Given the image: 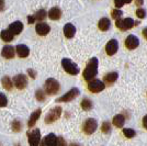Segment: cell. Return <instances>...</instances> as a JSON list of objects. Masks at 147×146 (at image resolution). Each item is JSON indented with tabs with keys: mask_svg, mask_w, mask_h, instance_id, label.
<instances>
[{
	"mask_svg": "<svg viewBox=\"0 0 147 146\" xmlns=\"http://www.w3.org/2000/svg\"><path fill=\"white\" fill-rule=\"evenodd\" d=\"M98 67H99V61L97 57H92L90 61L87 63V66L82 73V76L85 80L90 81L92 80L98 74Z\"/></svg>",
	"mask_w": 147,
	"mask_h": 146,
	"instance_id": "obj_1",
	"label": "cell"
},
{
	"mask_svg": "<svg viewBox=\"0 0 147 146\" xmlns=\"http://www.w3.org/2000/svg\"><path fill=\"white\" fill-rule=\"evenodd\" d=\"M61 66L65 69V72L69 74V75L76 76V75L79 74V67L77 66L71 59H69V58H63L61 59Z\"/></svg>",
	"mask_w": 147,
	"mask_h": 146,
	"instance_id": "obj_2",
	"label": "cell"
},
{
	"mask_svg": "<svg viewBox=\"0 0 147 146\" xmlns=\"http://www.w3.org/2000/svg\"><path fill=\"white\" fill-rule=\"evenodd\" d=\"M59 88L61 85L59 82L54 78H49L45 81V85H44V90L46 91L47 95H56L57 92L59 91Z\"/></svg>",
	"mask_w": 147,
	"mask_h": 146,
	"instance_id": "obj_3",
	"label": "cell"
},
{
	"mask_svg": "<svg viewBox=\"0 0 147 146\" xmlns=\"http://www.w3.org/2000/svg\"><path fill=\"white\" fill-rule=\"evenodd\" d=\"M138 24V22H135L132 18H125V19H117L115 21V25L121 31H127L131 30L132 28H134L135 25Z\"/></svg>",
	"mask_w": 147,
	"mask_h": 146,
	"instance_id": "obj_4",
	"label": "cell"
},
{
	"mask_svg": "<svg viewBox=\"0 0 147 146\" xmlns=\"http://www.w3.org/2000/svg\"><path fill=\"white\" fill-rule=\"evenodd\" d=\"M28 139L30 146H40L41 143V131L38 128H34L28 132Z\"/></svg>",
	"mask_w": 147,
	"mask_h": 146,
	"instance_id": "obj_5",
	"label": "cell"
},
{
	"mask_svg": "<svg viewBox=\"0 0 147 146\" xmlns=\"http://www.w3.org/2000/svg\"><path fill=\"white\" fill-rule=\"evenodd\" d=\"M61 114V107H55L53 109H51L49 111V113L45 116V123L47 124H51L53 122L57 121L59 119V116Z\"/></svg>",
	"mask_w": 147,
	"mask_h": 146,
	"instance_id": "obj_6",
	"label": "cell"
},
{
	"mask_svg": "<svg viewBox=\"0 0 147 146\" xmlns=\"http://www.w3.org/2000/svg\"><path fill=\"white\" fill-rule=\"evenodd\" d=\"M79 95H80V90L78 88H71L67 93H65L64 96L58 98L56 100V102H69V101H71L74 99H76Z\"/></svg>",
	"mask_w": 147,
	"mask_h": 146,
	"instance_id": "obj_7",
	"label": "cell"
},
{
	"mask_svg": "<svg viewBox=\"0 0 147 146\" xmlns=\"http://www.w3.org/2000/svg\"><path fill=\"white\" fill-rule=\"evenodd\" d=\"M97 128H98V122L96 119H87L85 123H84V125H82V130H84V132L88 135H90V134H93L96 131H97Z\"/></svg>",
	"mask_w": 147,
	"mask_h": 146,
	"instance_id": "obj_8",
	"label": "cell"
},
{
	"mask_svg": "<svg viewBox=\"0 0 147 146\" xmlns=\"http://www.w3.org/2000/svg\"><path fill=\"white\" fill-rule=\"evenodd\" d=\"M105 88V85H104L103 81L99 79H92L90 81H88V89L90 90L93 93H98V92H101Z\"/></svg>",
	"mask_w": 147,
	"mask_h": 146,
	"instance_id": "obj_9",
	"label": "cell"
},
{
	"mask_svg": "<svg viewBox=\"0 0 147 146\" xmlns=\"http://www.w3.org/2000/svg\"><path fill=\"white\" fill-rule=\"evenodd\" d=\"M13 85L16 86L18 89L22 90L28 86V78L24 74H19L13 77Z\"/></svg>",
	"mask_w": 147,
	"mask_h": 146,
	"instance_id": "obj_10",
	"label": "cell"
},
{
	"mask_svg": "<svg viewBox=\"0 0 147 146\" xmlns=\"http://www.w3.org/2000/svg\"><path fill=\"white\" fill-rule=\"evenodd\" d=\"M57 136L54 133L46 135L43 140H41L40 146H57Z\"/></svg>",
	"mask_w": 147,
	"mask_h": 146,
	"instance_id": "obj_11",
	"label": "cell"
},
{
	"mask_svg": "<svg viewBox=\"0 0 147 146\" xmlns=\"http://www.w3.org/2000/svg\"><path fill=\"white\" fill-rule=\"evenodd\" d=\"M117 49H119V42L115 39L110 40L109 42L107 43V45H105V52H107V54L109 55V56H112V55L115 54L117 52Z\"/></svg>",
	"mask_w": 147,
	"mask_h": 146,
	"instance_id": "obj_12",
	"label": "cell"
},
{
	"mask_svg": "<svg viewBox=\"0 0 147 146\" xmlns=\"http://www.w3.org/2000/svg\"><path fill=\"white\" fill-rule=\"evenodd\" d=\"M46 16H47L46 11H45L44 9H41V10L36 11L33 16H29V17H28V22H29L30 24H32V23H34L35 21H43L44 19L46 18Z\"/></svg>",
	"mask_w": 147,
	"mask_h": 146,
	"instance_id": "obj_13",
	"label": "cell"
},
{
	"mask_svg": "<svg viewBox=\"0 0 147 146\" xmlns=\"http://www.w3.org/2000/svg\"><path fill=\"white\" fill-rule=\"evenodd\" d=\"M138 45H140V40H138V37L133 35V34H131L129 36L126 37V40H125V46H126V49H135L136 47H138Z\"/></svg>",
	"mask_w": 147,
	"mask_h": 146,
	"instance_id": "obj_14",
	"label": "cell"
},
{
	"mask_svg": "<svg viewBox=\"0 0 147 146\" xmlns=\"http://www.w3.org/2000/svg\"><path fill=\"white\" fill-rule=\"evenodd\" d=\"M35 31L38 35L41 36H44V35H47L51 31V26H49L47 23L45 22H38L36 25H35Z\"/></svg>",
	"mask_w": 147,
	"mask_h": 146,
	"instance_id": "obj_15",
	"label": "cell"
},
{
	"mask_svg": "<svg viewBox=\"0 0 147 146\" xmlns=\"http://www.w3.org/2000/svg\"><path fill=\"white\" fill-rule=\"evenodd\" d=\"M8 30L10 31L13 35H18L23 31V23L21 21H14L8 26Z\"/></svg>",
	"mask_w": 147,
	"mask_h": 146,
	"instance_id": "obj_16",
	"label": "cell"
},
{
	"mask_svg": "<svg viewBox=\"0 0 147 146\" xmlns=\"http://www.w3.org/2000/svg\"><path fill=\"white\" fill-rule=\"evenodd\" d=\"M16 53L18 54L20 58H25L30 54V49L26 45H24V44H19L16 47Z\"/></svg>",
	"mask_w": 147,
	"mask_h": 146,
	"instance_id": "obj_17",
	"label": "cell"
},
{
	"mask_svg": "<svg viewBox=\"0 0 147 146\" xmlns=\"http://www.w3.org/2000/svg\"><path fill=\"white\" fill-rule=\"evenodd\" d=\"M1 55H2V57H5L7 59H11L16 55V49L11 45H6V46H3V49L1 51Z\"/></svg>",
	"mask_w": 147,
	"mask_h": 146,
	"instance_id": "obj_18",
	"label": "cell"
},
{
	"mask_svg": "<svg viewBox=\"0 0 147 146\" xmlns=\"http://www.w3.org/2000/svg\"><path fill=\"white\" fill-rule=\"evenodd\" d=\"M47 16H49V18L51 19V20L57 21V20H59L61 17V10L58 7H53V8L49 9V11L47 12Z\"/></svg>",
	"mask_w": 147,
	"mask_h": 146,
	"instance_id": "obj_19",
	"label": "cell"
},
{
	"mask_svg": "<svg viewBox=\"0 0 147 146\" xmlns=\"http://www.w3.org/2000/svg\"><path fill=\"white\" fill-rule=\"evenodd\" d=\"M76 34V28L75 25L71 23H66L64 26V35L67 37V39H71L75 36Z\"/></svg>",
	"mask_w": 147,
	"mask_h": 146,
	"instance_id": "obj_20",
	"label": "cell"
},
{
	"mask_svg": "<svg viewBox=\"0 0 147 146\" xmlns=\"http://www.w3.org/2000/svg\"><path fill=\"white\" fill-rule=\"evenodd\" d=\"M41 113H42V110L37 109L31 114L30 119H29V122H28V126H29V128H33V126L35 125V123H36L37 120H38L40 116H41Z\"/></svg>",
	"mask_w": 147,
	"mask_h": 146,
	"instance_id": "obj_21",
	"label": "cell"
},
{
	"mask_svg": "<svg viewBox=\"0 0 147 146\" xmlns=\"http://www.w3.org/2000/svg\"><path fill=\"white\" fill-rule=\"evenodd\" d=\"M117 78H119V74H117V72H111V73H108L107 75H104L103 80H104V82L111 85V84L115 82Z\"/></svg>",
	"mask_w": 147,
	"mask_h": 146,
	"instance_id": "obj_22",
	"label": "cell"
},
{
	"mask_svg": "<svg viewBox=\"0 0 147 146\" xmlns=\"http://www.w3.org/2000/svg\"><path fill=\"white\" fill-rule=\"evenodd\" d=\"M98 26L99 29L101 31H103V32H105V31H108L109 29H110L111 26V21L109 18H101L100 19V21H99L98 23Z\"/></svg>",
	"mask_w": 147,
	"mask_h": 146,
	"instance_id": "obj_23",
	"label": "cell"
},
{
	"mask_svg": "<svg viewBox=\"0 0 147 146\" xmlns=\"http://www.w3.org/2000/svg\"><path fill=\"white\" fill-rule=\"evenodd\" d=\"M0 36H1V39H2V41H5V42H11L13 40V37H14V35H13L12 33L10 32V31L8 30H2L1 31V33H0Z\"/></svg>",
	"mask_w": 147,
	"mask_h": 146,
	"instance_id": "obj_24",
	"label": "cell"
},
{
	"mask_svg": "<svg viewBox=\"0 0 147 146\" xmlns=\"http://www.w3.org/2000/svg\"><path fill=\"white\" fill-rule=\"evenodd\" d=\"M124 123H125V118H124V116H122V114L114 116V118H113V124L117 128H123Z\"/></svg>",
	"mask_w": 147,
	"mask_h": 146,
	"instance_id": "obj_25",
	"label": "cell"
},
{
	"mask_svg": "<svg viewBox=\"0 0 147 146\" xmlns=\"http://www.w3.org/2000/svg\"><path fill=\"white\" fill-rule=\"evenodd\" d=\"M2 86H3V88L7 89V90H11V89H12L13 82L11 81L9 76H5V77L2 78Z\"/></svg>",
	"mask_w": 147,
	"mask_h": 146,
	"instance_id": "obj_26",
	"label": "cell"
},
{
	"mask_svg": "<svg viewBox=\"0 0 147 146\" xmlns=\"http://www.w3.org/2000/svg\"><path fill=\"white\" fill-rule=\"evenodd\" d=\"M92 107H93V103H92V101L90 99H84V100H82V102H81V108L84 110L89 111V110L92 109Z\"/></svg>",
	"mask_w": 147,
	"mask_h": 146,
	"instance_id": "obj_27",
	"label": "cell"
},
{
	"mask_svg": "<svg viewBox=\"0 0 147 146\" xmlns=\"http://www.w3.org/2000/svg\"><path fill=\"white\" fill-rule=\"evenodd\" d=\"M112 126H111V123L109 121H104L102 123V132L105 134H110Z\"/></svg>",
	"mask_w": 147,
	"mask_h": 146,
	"instance_id": "obj_28",
	"label": "cell"
},
{
	"mask_svg": "<svg viewBox=\"0 0 147 146\" xmlns=\"http://www.w3.org/2000/svg\"><path fill=\"white\" fill-rule=\"evenodd\" d=\"M35 98H36L37 101H40V102H43L44 100H45V93L42 89H37L36 92H35Z\"/></svg>",
	"mask_w": 147,
	"mask_h": 146,
	"instance_id": "obj_29",
	"label": "cell"
},
{
	"mask_svg": "<svg viewBox=\"0 0 147 146\" xmlns=\"http://www.w3.org/2000/svg\"><path fill=\"white\" fill-rule=\"evenodd\" d=\"M122 16H123V11L122 10H120V9H113V10L111 11V17L114 19V20L120 19Z\"/></svg>",
	"mask_w": 147,
	"mask_h": 146,
	"instance_id": "obj_30",
	"label": "cell"
},
{
	"mask_svg": "<svg viewBox=\"0 0 147 146\" xmlns=\"http://www.w3.org/2000/svg\"><path fill=\"white\" fill-rule=\"evenodd\" d=\"M123 134L127 139H132V137H134L135 135H136V132H135L134 130H132V128H124L123 130Z\"/></svg>",
	"mask_w": 147,
	"mask_h": 146,
	"instance_id": "obj_31",
	"label": "cell"
},
{
	"mask_svg": "<svg viewBox=\"0 0 147 146\" xmlns=\"http://www.w3.org/2000/svg\"><path fill=\"white\" fill-rule=\"evenodd\" d=\"M7 104H8V98L5 93L0 92V108L7 107Z\"/></svg>",
	"mask_w": 147,
	"mask_h": 146,
	"instance_id": "obj_32",
	"label": "cell"
},
{
	"mask_svg": "<svg viewBox=\"0 0 147 146\" xmlns=\"http://www.w3.org/2000/svg\"><path fill=\"white\" fill-rule=\"evenodd\" d=\"M12 128L14 132H20V131L22 130V124H21V122L18 121V120H16V121L12 123Z\"/></svg>",
	"mask_w": 147,
	"mask_h": 146,
	"instance_id": "obj_33",
	"label": "cell"
},
{
	"mask_svg": "<svg viewBox=\"0 0 147 146\" xmlns=\"http://www.w3.org/2000/svg\"><path fill=\"white\" fill-rule=\"evenodd\" d=\"M136 16H137V18L138 19H144L145 17H146V10L143 9V8L137 9V10H136Z\"/></svg>",
	"mask_w": 147,
	"mask_h": 146,
	"instance_id": "obj_34",
	"label": "cell"
},
{
	"mask_svg": "<svg viewBox=\"0 0 147 146\" xmlns=\"http://www.w3.org/2000/svg\"><path fill=\"white\" fill-rule=\"evenodd\" d=\"M57 146H67L66 142H65V140H64V137L59 136V137L57 139Z\"/></svg>",
	"mask_w": 147,
	"mask_h": 146,
	"instance_id": "obj_35",
	"label": "cell"
},
{
	"mask_svg": "<svg viewBox=\"0 0 147 146\" xmlns=\"http://www.w3.org/2000/svg\"><path fill=\"white\" fill-rule=\"evenodd\" d=\"M28 74L30 75V77L33 78V79L36 77V72H35L34 69H32V68H29V69H28Z\"/></svg>",
	"mask_w": 147,
	"mask_h": 146,
	"instance_id": "obj_36",
	"label": "cell"
},
{
	"mask_svg": "<svg viewBox=\"0 0 147 146\" xmlns=\"http://www.w3.org/2000/svg\"><path fill=\"white\" fill-rule=\"evenodd\" d=\"M114 5L117 8H122L124 6V1L123 0H114Z\"/></svg>",
	"mask_w": 147,
	"mask_h": 146,
	"instance_id": "obj_37",
	"label": "cell"
},
{
	"mask_svg": "<svg viewBox=\"0 0 147 146\" xmlns=\"http://www.w3.org/2000/svg\"><path fill=\"white\" fill-rule=\"evenodd\" d=\"M143 126L147 130V114L143 118Z\"/></svg>",
	"mask_w": 147,
	"mask_h": 146,
	"instance_id": "obj_38",
	"label": "cell"
},
{
	"mask_svg": "<svg viewBox=\"0 0 147 146\" xmlns=\"http://www.w3.org/2000/svg\"><path fill=\"white\" fill-rule=\"evenodd\" d=\"M5 10V0H0V11Z\"/></svg>",
	"mask_w": 147,
	"mask_h": 146,
	"instance_id": "obj_39",
	"label": "cell"
},
{
	"mask_svg": "<svg viewBox=\"0 0 147 146\" xmlns=\"http://www.w3.org/2000/svg\"><path fill=\"white\" fill-rule=\"evenodd\" d=\"M135 3L138 7H141V6H143V3H144V0H135Z\"/></svg>",
	"mask_w": 147,
	"mask_h": 146,
	"instance_id": "obj_40",
	"label": "cell"
},
{
	"mask_svg": "<svg viewBox=\"0 0 147 146\" xmlns=\"http://www.w3.org/2000/svg\"><path fill=\"white\" fill-rule=\"evenodd\" d=\"M142 33H143V36L147 40V28H145V29L143 30V32H142Z\"/></svg>",
	"mask_w": 147,
	"mask_h": 146,
	"instance_id": "obj_41",
	"label": "cell"
},
{
	"mask_svg": "<svg viewBox=\"0 0 147 146\" xmlns=\"http://www.w3.org/2000/svg\"><path fill=\"white\" fill-rule=\"evenodd\" d=\"M124 1V3H131L132 2V0H123Z\"/></svg>",
	"mask_w": 147,
	"mask_h": 146,
	"instance_id": "obj_42",
	"label": "cell"
},
{
	"mask_svg": "<svg viewBox=\"0 0 147 146\" xmlns=\"http://www.w3.org/2000/svg\"><path fill=\"white\" fill-rule=\"evenodd\" d=\"M70 146H79L78 144H76V143H73V144H70Z\"/></svg>",
	"mask_w": 147,
	"mask_h": 146,
	"instance_id": "obj_43",
	"label": "cell"
}]
</instances>
